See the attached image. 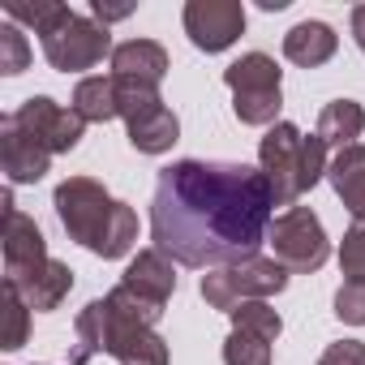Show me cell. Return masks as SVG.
I'll return each instance as SVG.
<instances>
[{"label": "cell", "mask_w": 365, "mask_h": 365, "mask_svg": "<svg viewBox=\"0 0 365 365\" xmlns=\"http://www.w3.org/2000/svg\"><path fill=\"white\" fill-rule=\"evenodd\" d=\"M271 180L262 168L180 159L159 172L150 241L180 267H241L271 232Z\"/></svg>", "instance_id": "6da1fadb"}, {"label": "cell", "mask_w": 365, "mask_h": 365, "mask_svg": "<svg viewBox=\"0 0 365 365\" xmlns=\"http://www.w3.org/2000/svg\"><path fill=\"white\" fill-rule=\"evenodd\" d=\"M56 215L65 224V232L86 245L99 258H125L138 241V215L133 207L116 202L99 180L91 176H69L56 185Z\"/></svg>", "instance_id": "7a4b0ae2"}, {"label": "cell", "mask_w": 365, "mask_h": 365, "mask_svg": "<svg viewBox=\"0 0 365 365\" xmlns=\"http://www.w3.org/2000/svg\"><path fill=\"white\" fill-rule=\"evenodd\" d=\"M116 356L120 365H168V344L163 335H155V327L120 314L108 297L91 301L78 314V348H73V365H86L91 356Z\"/></svg>", "instance_id": "3957f363"}, {"label": "cell", "mask_w": 365, "mask_h": 365, "mask_svg": "<svg viewBox=\"0 0 365 365\" xmlns=\"http://www.w3.org/2000/svg\"><path fill=\"white\" fill-rule=\"evenodd\" d=\"M258 163H262V176L271 180V194H275V207H297L301 194H309L318 180L327 176V142L318 133H301L297 125L279 120L262 146H258Z\"/></svg>", "instance_id": "277c9868"}, {"label": "cell", "mask_w": 365, "mask_h": 365, "mask_svg": "<svg viewBox=\"0 0 365 365\" xmlns=\"http://www.w3.org/2000/svg\"><path fill=\"white\" fill-rule=\"evenodd\" d=\"M284 288H288V267H279L275 258H250L241 267H220V271L202 275L207 305L224 309V314H232L245 301H267Z\"/></svg>", "instance_id": "5b68a950"}, {"label": "cell", "mask_w": 365, "mask_h": 365, "mask_svg": "<svg viewBox=\"0 0 365 365\" xmlns=\"http://www.w3.org/2000/svg\"><path fill=\"white\" fill-rule=\"evenodd\" d=\"M271 250H275V262L288 267V271H318L327 258H331V241L322 232V220L309 211V207H292L284 215L271 220V232H267Z\"/></svg>", "instance_id": "8992f818"}, {"label": "cell", "mask_w": 365, "mask_h": 365, "mask_svg": "<svg viewBox=\"0 0 365 365\" xmlns=\"http://www.w3.org/2000/svg\"><path fill=\"white\" fill-rule=\"evenodd\" d=\"M108 52H116L112 39H108V26L95 22V18H78V14H73L56 35L43 39V56H48V65L61 69V73L95 69Z\"/></svg>", "instance_id": "52a82bcc"}, {"label": "cell", "mask_w": 365, "mask_h": 365, "mask_svg": "<svg viewBox=\"0 0 365 365\" xmlns=\"http://www.w3.org/2000/svg\"><path fill=\"white\" fill-rule=\"evenodd\" d=\"M245 31V5L241 0H190L185 5V35L202 52H224Z\"/></svg>", "instance_id": "ba28073f"}, {"label": "cell", "mask_w": 365, "mask_h": 365, "mask_svg": "<svg viewBox=\"0 0 365 365\" xmlns=\"http://www.w3.org/2000/svg\"><path fill=\"white\" fill-rule=\"evenodd\" d=\"M14 120H18V129H26L39 146H48L52 155H65V150H73L78 142H82V116L78 112H65L56 99H48V95H35V99H26L18 112H14Z\"/></svg>", "instance_id": "9c48e42d"}, {"label": "cell", "mask_w": 365, "mask_h": 365, "mask_svg": "<svg viewBox=\"0 0 365 365\" xmlns=\"http://www.w3.org/2000/svg\"><path fill=\"white\" fill-rule=\"evenodd\" d=\"M52 163V150L39 146L26 129H18L14 116L0 120V168H5L9 185H35V180H43Z\"/></svg>", "instance_id": "30bf717a"}, {"label": "cell", "mask_w": 365, "mask_h": 365, "mask_svg": "<svg viewBox=\"0 0 365 365\" xmlns=\"http://www.w3.org/2000/svg\"><path fill=\"white\" fill-rule=\"evenodd\" d=\"M0 241H5V275H18V271L48 262V241H43L39 224L14 207V194H5V237Z\"/></svg>", "instance_id": "8fae6325"}, {"label": "cell", "mask_w": 365, "mask_h": 365, "mask_svg": "<svg viewBox=\"0 0 365 365\" xmlns=\"http://www.w3.org/2000/svg\"><path fill=\"white\" fill-rule=\"evenodd\" d=\"M5 284H9V288L31 305V309L48 314V309H56V305L69 297V288H73V271H69L65 262L48 258V262H39V267H31V271L5 275Z\"/></svg>", "instance_id": "7c38bea8"}, {"label": "cell", "mask_w": 365, "mask_h": 365, "mask_svg": "<svg viewBox=\"0 0 365 365\" xmlns=\"http://www.w3.org/2000/svg\"><path fill=\"white\" fill-rule=\"evenodd\" d=\"M125 129H129L133 150H142V155H163L180 138V120H176L172 108H163V99H155V103L138 108L133 116H125Z\"/></svg>", "instance_id": "4fadbf2b"}, {"label": "cell", "mask_w": 365, "mask_h": 365, "mask_svg": "<svg viewBox=\"0 0 365 365\" xmlns=\"http://www.w3.org/2000/svg\"><path fill=\"white\" fill-rule=\"evenodd\" d=\"M327 180H331V190L339 194L344 211H348L356 224H365V146H361V142H356V146H344V150L331 159Z\"/></svg>", "instance_id": "5bb4252c"}, {"label": "cell", "mask_w": 365, "mask_h": 365, "mask_svg": "<svg viewBox=\"0 0 365 365\" xmlns=\"http://www.w3.org/2000/svg\"><path fill=\"white\" fill-rule=\"evenodd\" d=\"M163 73H168V52L150 39H129L112 52V78H120V82L159 86Z\"/></svg>", "instance_id": "9a60e30c"}, {"label": "cell", "mask_w": 365, "mask_h": 365, "mask_svg": "<svg viewBox=\"0 0 365 365\" xmlns=\"http://www.w3.org/2000/svg\"><path fill=\"white\" fill-rule=\"evenodd\" d=\"M129 292H138V297H146V301H155V305H168V297L176 292V271H172V258L168 254H159V250H142L133 262H129V271H125V279H120Z\"/></svg>", "instance_id": "2e32d148"}, {"label": "cell", "mask_w": 365, "mask_h": 365, "mask_svg": "<svg viewBox=\"0 0 365 365\" xmlns=\"http://www.w3.org/2000/svg\"><path fill=\"white\" fill-rule=\"evenodd\" d=\"M335 31L327 22H297L288 35H284V56L301 69H318L335 56Z\"/></svg>", "instance_id": "e0dca14e"}, {"label": "cell", "mask_w": 365, "mask_h": 365, "mask_svg": "<svg viewBox=\"0 0 365 365\" xmlns=\"http://www.w3.org/2000/svg\"><path fill=\"white\" fill-rule=\"evenodd\" d=\"M224 82L232 95H258V91H279V65L267 52H250L224 69Z\"/></svg>", "instance_id": "ac0fdd59"}, {"label": "cell", "mask_w": 365, "mask_h": 365, "mask_svg": "<svg viewBox=\"0 0 365 365\" xmlns=\"http://www.w3.org/2000/svg\"><path fill=\"white\" fill-rule=\"evenodd\" d=\"M361 129H365V108L352 103V99H335V103H327L322 116H318V138H322L327 146H339V150H344V146H356Z\"/></svg>", "instance_id": "d6986e66"}, {"label": "cell", "mask_w": 365, "mask_h": 365, "mask_svg": "<svg viewBox=\"0 0 365 365\" xmlns=\"http://www.w3.org/2000/svg\"><path fill=\"white\" fill-rule=\"evenodd\" d=\"M73 112L82 120H95V125H108L112 116H120L116 108V78H82L78 91H73Z\"/></svg>", "instance_id": "ffe728a7"}, {"label": "cell", "mask_w": 365, "mask_h": 365, "mask_svg": "<svg viewBox=\"0 0 365 365\" xmlns=\"http://www.w3.org/2000/svg\"><path fill=\"white\" fill-rule=\"evenodd\" d=\"M5 14L14 18V22H26V26H35V35H56L69 18H73V9L69 5H56V0H35V5H22V0H9L5 5Z\"/></svg>", "instance_id": "44dd1931"}, {"label": "cell", "mask_w": 365, "mask_h": 365, "mask_svg": "<svg viewBox=\"0 0 365 365\" xmlns=\"http://www.w3.org/2000/svg\"><path fill=\"white\" fill-rule=\"evenodd\" d=\"M232 331H250V335H258V339L271 344V339L284 331V318H279L267 301H245V305L232 309Z\"/></svg>", "instance_id": "7402d4cb"}, {"label": "cell", "mask_w": 365, "mask_h": 365, "mask_svg": "<svg viewBox=\"0 0 365 365\" xmlns=\"http://www.w3.org/2000/svg\"><path fill=\"white\" fill-rule=\"evenodd\" d=\"M0 309H5V335H0V344H5V352H18L31 335V305L5 284V297H0Z\"/></svg>", "instance_id": "603a6c76"}, {"label": "cell", "mask_w": 365, "mask_h": 365, "mask_svg": "<svg viewBox=\"0 0 365 365\" xmlns=\"http://www.w3.org/2000/svg\"><path fill=\"white\" fill-rule=\"evenodd\" d=\"M284 108L279 91H258V95H232V112L241 125H271Z\"/></svg>", "instance_id": "cb8c5ba5"}, {"label": "cell", "mask_w": 365, "mask_h": 365, "mask_svg": "<svg viewBox=\"0 0 365 365\" xmlns=\"http://www.w3.org/2000/svg\"><path fill=\"white\" fill-rule=\"evenodd\" d=\"M224 365H271V344L250 331H232L224 339Z\"/></svg>", "instance_id": "d4e9b609"}, {"label": "cell", "mask_w": 365, "mask_h": 365, "mask_svg": "<svg viewBox=\"0 0 365 365\" xmlns=\"http://www.w3.org/2000/svg\"><path fill=\"white\" fill-rule=\"evenodd\" d=\"M31 65V48H26V35L18 26H0V73H22Z\"/></svg>", "instance_id": "484cf974"}, {"label": "cell", "mask_w": 365, "mask_h": 365, "mask_svg": "<svg viewBox=\"0 0 365 365\" xmlns=\"http://www.w3.org/2000/svg\"><path fill=\"white\" fill-rule=\"evenodd\" d=\"M108 301H112L120 314H129V318H138V322H146V327H155V322L163 318V305H155V301H146V297L129 292L125 284H120V288H112V292H108Z\"/></svg>", "instance_id": "4316f807"}, {"label": "cell", "mask_w": 365, "mask_h": 365, "mask_svg": "<svg viewBox=\"0 0 365 365\" xmlns=\"http://www.w3.org/2000/svg\"><path fill=\"white\" fill-rule=\"evenodd\" d=\"M335 314L352 327H365V279H344L335 292Z\"/></svg>", "instance_id": "83f0119b"}, {"label": "cell", "mask_w": 365, "mask_h": 365, "mask_svg": "<svg viewBox=\"0 0 365 365\" xmlns=\"http://www.w3.org/2000/svg\"><path fill=\"white\" fill-rule=\"evenodd\" d=\"M339 267L348 279H365V224H352L339 245Z\"/></svg>", "instance_id": "f1b7e54d"}, {"label": "cell", "mask_w": 365, "mask_h": 365, "mask_svg": "<svg viewBox=\"0 0 365 365\" xmlns=\"http://www.w3.org/2000/svg\"><path fill=\"white\" fill-rule=\"evenodd\" d=\"M318 365H365V344L361 339H339L322 352Z\"/></svg>", "instance_id": "f546056e"}, {"label": "cell", "mask_w": 365, "mask_h": 365, "mask_svg": "<svg viewBox=\"0 0 365 365\" xmlns=\"http://www.w3.org/2000/svg\"><path fill=\"white\" fill-rule=\"evenodd\" d=\"M133 14V5H103V0H95V22H120V18H129Z\"/></svg>", "instance_id": "4dcf8cb0"}, {"label": "cell", "mask_w": 365, "mask_h": 365, "mask_svg": "<svg viewBox=\"0 0 365 365\" xmlns=\"http://www.w3.org/2000/svg\"><path fill=\"white\" fill-rule=\"evenodd\" d=\"M352 35H356V48L365 52V5L352 9Z\"/></svg>", "instance_id": "1f68e13d"}]
</instances>
